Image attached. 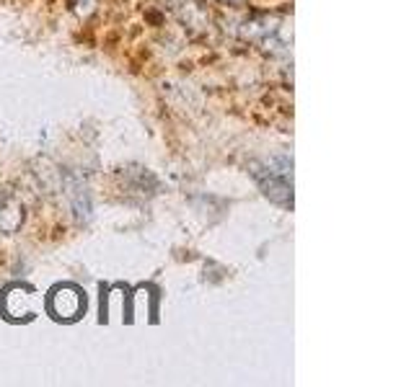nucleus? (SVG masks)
<instances>
[{"mask_svg":"<svg viewBox=\"0 0 414 387\" xmlns=\"http://www.w3.org/2000/svg\"><path fill=\"white\" fill-rule=\"evenodd\" d=\"M21 220H24V207L8 196L6 202L0 204V230L16 232L21 227Z\"/></svg>","mask_w":414,"mask_h":387,"instance_id":"obj_4","label":"nucleus"},{"mask_svg":"<svg viewBox=\"0 0 414 387\" xmlns=\"http://www.w3.org/2000/svg\"><path fill=\"white\" fill-rule=\"evenodd\" d=\"M47 308L57 320H75L86 310V297L78 287L73 284H62V287H55L47 297Z\"/></svg>","mask_w":414,"mask_h":387,"instance_id":"obj_1","label":"nucleus"},{"mask_svg":"<svg viewBox=\"0 0 414 387\" xmlns=\"http://www.w3.org/2000/svg\"><path fill=\"white\" fill-rule=\"evenodd\" d=\"M251 168H254V176H257V181L262 184V189H264V194L269 199L285 204V207L293 204V178H285V176L275 173V171H269L267 165H264V171L257 168V165H251Z\"/></svg>","mask_w":414,"mask_h":387,"instance_id":"obj_3","label":"nucleus"},{"mask_svg":"<svg viewBox=\"0 0 414 387\" xmlns=\"http://www.w3.org/2000/svg\"><path fill=\"white\" fill-rule=\"evenodd\" d=\"M34 310H37V297H34V292L29 287L13 284V287L3 292V312H6V318L26 320L34 315Z\"/></svg>","mask_w":414,"mask_h":387,"instance_id":"obj_2","label":"nucleus"}]
</instances>
